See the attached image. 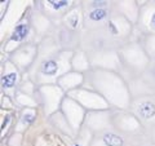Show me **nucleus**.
<instances>
[{
  "label": "nucleus",
  "mask_w": 155,
  "mask_h": 146,
  "mask_svg": "<svg viewBox=\"0 0 155 146\" xmlns=\"http://www.w3.org/2000/svg\"><path fill=\"white\" fill-rule=\"evenodd\" d=\"M74 146H79V145H74Z\"/></svg>",
  "instance_id": "obj_14"
},
{
  "label": "nucleus",
  "mask_w": 155,
  "mask_h": 146,
  "mask_svg": "<svg viewBox=\"0 0 155 146\" xmlns=\"http://www.w3.org/2000/svg\"><path fill=\"white\" fill-rule=\"evenodd\" d=\"M28 35V23L26 22H21L18 23V25L14 27V30L11 35V40L12 41H22L25 40Z\"/></svg>",
  "instance_id": "obj_1"
},
{
  "label": "nucleus",
  "mask_w": 155,
  "mask_h": 146,
  "mask_svg": "<svg viewBox=\"0 0 155 146\" xmlns=\"http://www.w3.org/2000/svg\"><path fill=\"white\" fill-rule=\"evenodd\" d=\"M12 121V114H5L4 115V118L2 120V132H4V129L8 128L9 123Z\"/></svg>",
  "instance_id": "obj_9"
},
{
  "label": "nucleus",
  "mask_w": 155,
  "mask_h": 146,
  "mask_svg": "<svg viewBox=\"0 0 155 146\" xmlns=\"http://www.w3.org/2000/svg\"><path fill=\"white\" fill-rule=\"evenodd\" d=\"M22 123L23 124H32L34 121L36 119V113H34V111H26V113H23L22 115Z\"/></svg>",
  "instance_id": "obj_8"
},
{
  "label": "nucleus",
  "mask_w": 155,
  "mask_h": 146,
  "mask_svg": "<svg viewBox=\"0 0 155 146\" xmlns=\"http://www.w3.org/2000/svg\"><path fill=\"white\" fill-rule=\"evenodd\" d=\"M109 27H110L111 32H113V35H115V34H116V28H115V26H114V23H113V22H110V23H109Z\"/></svg>",
  "instance_id": "obj_13"
},
{
  "label": "nucleus",
  "mask_w": 155,
  "mask_h": 146,
  "mask_svg": "<svg viewBox=\"0 0 155 146\" xmlns=\"http://www.w3.org/2000/svg\"><path fill=\"white\" fill-rule=\"evenodd\" d=\"M48 5L53 8L54 11H61L66 7H69V2L67 0H48Z\"/></svg>",
  "instance_id": "obj_7"
},
{
  "label": "nucleus",
  "mask_w": 155,
  "mask_h": 146,
  "mask_svg": "<svg viewBox=\"0 0 155 146\" xmlns=\"http://www.w3.org/2000/svg\"><path fill=\"white\" fill-rule=\"evenodd\" d=\"M107 16V11L106 8H98V9H93L91 13H89V18L94 22H98V21H102V19L106 18Z\"/></svg>",
  "instance_id": "obj_6"
},
{
  "label": "nucleus",
  "mask_w": 155,
  "mask_h": 146,
  "mask_svg": "<svg viewBox=\"0 0 155 146\" xmlns=\"http://www.w3.org/2000/svg\"><path fill=\"white\" fill-rule=\"evenodd\" d=\"M92 5L94 7V9L105 8L106 7V2H92Z\"/></svg>",
  "instance_id": "obj_11"
},
{
  "label": "nucleus",
  "mask_w": 155,
  "mask_h": 146,
  "mask_svg": "<svg viewBox=\"0 0 155 146\" xmlns=\"http://www.w3.org/2000/svg\"><path fill=\"white\" fill-rule=\"evenodd\" d=\"M78 21H79V18H78V14H74L72 17L69 18V23H70V25L74 27V28L78 26Z\"/></svg>",
  "instance_id": "obj_10"
},
{
  "label": "nucleus",
  "mask_w": 155,
  "mask_h": 146,
  "mask_svg": "<svg viewBox=\"0 0 155 146\" xmlns=\"http://www.w3.org/2000/svg\"><path fill=\"white\" fill-rule=\"evenodd\" d=\"M40 71L41 74L44 75H49V76H53L57 74L58 71V65L54 60H47L41 64V67H40Z\"/></svg>",
  "instance_id": "obj_3"
},
{
  "label": "nucleus",
  "mask_w": 155,
  "mask_h": 146,
  "mask_svg": "<svg viewBox=\"0 0 155 146\" xmlns=\"http://www.w3.org/2000/svg\"><path fill=\"white\" fill-rule=\"evenodd\" d=\"M102 140H104V144L106 146H123L124 145L123 138L116 133H111V132L105 133Z\"/></svg>",
  "instance_id": "obj_4"
},
{
  "label": "nucleus",
  "mask_w": 155,
  "mask_h": 146,
  "mask_svg": "<svg viewBox=\"0 0 155 146\" xmlns=\"http://www.w3.org/2000/svg\"><path fill=\"white\" fill-rule=\"evenodd\" d=\"M150 27H151L153 30H155V12L153 13L151 19H150Z\"/></svg>",
  "instance_id": "obj_12"
},
{
  "label": "nucleus",
  "mask_w": 155,
  "mask_h": 146,
  "mask_svg": "<svg viewBox=\"0 0 155 146\" xmlns=\"http://www.w3.org/2000/svg\"><path fill=\"white\" fill-rule=\"evenodd\" d=\"M18 80L17 72H8L2 76V87L4 89H11L16 85V83Z\"/></svg>",
  "instance_id": "obj_5"
},
{
  "label": "nucleus",
  "mask_w": 155,
  "mask_h": 146,
  "mask_svg": "<svg viewBox=\"0 0 155 146\" xmlns=\"http://www.w3.org/2000/svg\"><path fill=\"white\" fill-rule=\"evenodd\" d=\"M137 111L140 116H142L143 119H151L155 115V104L150 101H143L138 105Z\"/></svg>",
  "instance_id": "obj_2"
}]
</instances>
